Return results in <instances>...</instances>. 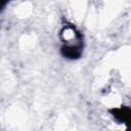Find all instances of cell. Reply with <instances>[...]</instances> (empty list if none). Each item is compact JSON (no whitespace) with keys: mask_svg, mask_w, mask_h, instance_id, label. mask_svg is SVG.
Instances as JSON below:
<instances>
[{"mask_svg":"<svg viewBox=\"0 0 131 131\" xmlns=\"http://www.w3.org/2000/svg\"><path fill=\"white\" fill-rule=\"evenodd\" d=\"M10 0H0V11H2Z\"/></svg>","mask_w":131,"mask_h":131,"instance_id":"3","label":"cell"},{"mask_svg":"<svg viewBox=\"0 0 131 131\" xmlns=\"http://www.w3.org/2000/svg\"><path fill=\"white\" fill-rule=\"evenodd\" d=\"M108 113L113 116V118L119 124L129 125L130 116H131V108L128 105H121L119 107H113L108 110Z\"/></svg>","mask_w":131,"mask_h":131,"instance_id":"2","label":"cell"},{"mask_svg":"<svg viewBox=\"0 0 131 131\" xmlns=\"http://www.w3.org/2000/svg\"><path fill=\"white\" fill-rule=\"evenodd\" d=\"M71 39L66 37H60L62 45L60 47V54L70 60L79 59L84 50V36L83 34L73 25L70 26Z\"/></svg>","mask_w":131,"mask_h":131,"instance_id":"1","label":"cell"}]
</instances>
